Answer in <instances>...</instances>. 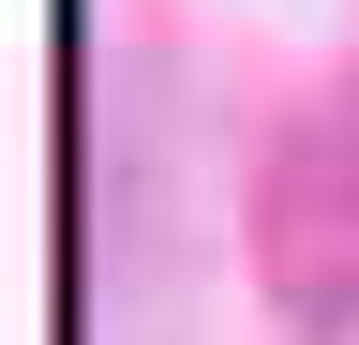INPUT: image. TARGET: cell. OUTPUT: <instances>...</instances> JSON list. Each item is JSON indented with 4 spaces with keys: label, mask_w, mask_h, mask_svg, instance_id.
Segmentation results:
<instances>
[{
    "label": "cell",
    "mask_w": 359,
    "mask_h": 345,
    "mask_svg": "<svg viewBox=\"0 0 359 345\" xmlns=\"http://www.w3.org/2000/svg\"><path fill=\"white\" fill-rule=\"evenodd\" d=\"M255 271L299 330L359 315V105L285 120V150L255 165Z\"/></svg>",
    "instance_id": "6da1fadb"
}]
</instances>
